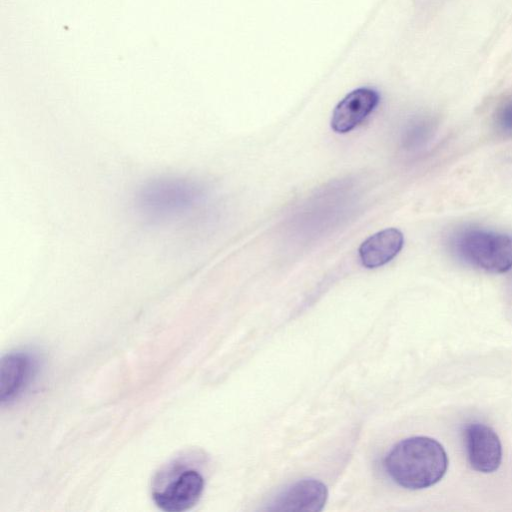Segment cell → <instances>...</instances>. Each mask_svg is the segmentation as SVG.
<instances>
[{
	"label": "cell",
	"mask_w": 512,
	"mask_h": 512,
	"mask_svg": "<svg viewBox=\"0 0 512 512\" xmlns=\"http://www.w3.org/2000/svg\"><path fill=\"white\" fill-rule=\"evenodd\" d=\"M389 477L399 486L418 490L439 482L448 467L443 446L433 438H406L389 451L384 460Z\"/></svg>",
	"instance_id": "cell-1"
},
{
	"label": "cell",
	"mask_w": 512,
	"mask_h": 512,
	"mask_svg": "<svg viewBox=\"0 0 512 512\" xmlns=\"http://www.w3.org/2000/svg\"><path fill=\"white\" fill-rule=\"evenodd\" d=\"M203 198L202 186L187 177L162 176L146 181L136 192L137 212L145 219L162 221L183 215Z\"/></svg>",
	"instance_id": "cell-2"
},
{
	"label": "cell",
	"mask_w": 512,
	"mask_h": 512,
	"mask_svg": "<svg viewBox=\"0 0 512 512\" xmlns=\"http://www.w3.org/2000/svg\"><path fill=\"white\" fill-rule=\"evenodd\" d=\"M457 256L464 262L491 273L512 268V235L482 229H466L453 242Z\"/></svg>",
	"instance_id": "cell-3"
},
{
	"label": "cell",
	"mask_w": 512,
	"mask_h": 512,
	"mask_svg": "<svg viewBox=\"0 0 512 512\" xmlns=\"http://www.w3.org/2000/svg\"><path fill=\"white\" fill-rule=\"evenodd\" d=\"M464 443L470 466L481 473L496 471L502 461V445L497 433L486 424L472 422L464 429Z\"/></svg>",
	"instance_id": "cell-4"
},
{
	"label": "cell",
	"mask_w": 512,
	"mask_h": 512,
	"mask_svg": "<svg viewBox=\"0 0 512 512\" xmlns=\"http://www.w3.org/2000/svg\"><path fill=\"white\" fill-rule=\"evenodd\" d=\"M378 92L360 87L348 93L334 108L331 127L337 133H347L359 126L377 107Z\"/></svg>",
	"instance_id": "cell-5"
},
{
	"label": "cell",
	"mask_w": 512,
	"mask_h": 512,
	"mask_svg": "<svg viewBox=\"0 0 512 512\" xmlns=\"http://www.w3.org/2000/svg\"><path fill=\"white\" fill-rule=\"evenodd\" d=\"M204 490V478L196 470L183 471L164 490L155 491L153 500L163 511L182 512L192 508Z\"/></svg>",
	"instance_id": "cell-6"
},
{
	"label": "cell",
	"mask_w": 512,
	"mask_h": 512,
	"mask_svg": "<svg viewBox=\"0 0 512 512\" xmlns=\"http://www.w3.org/2000/svg\"><path fill=\"white\" fill-rule=\"evenodd\" d=\"M328 497L327 487L315 479H302L283 490L271 503L272 511H321Z\"/></svg>",
	"instance_id": "cell-7"
},
{
	"label": "cell",
	"mask_w": 512,
	"mask_h": 512,
	"mask_svg": "<svg viewBox=\"0 0 512 512\" xmlns=\"http://www.w3.org/2000/svg\"><path fill=\"white\" fill-rule=\"evenodd\" d=\"M403 244L404 236L400 230L396 228L381 230L360 245V262L369 269L381 267L399 254Z\"/></svg>",
	"instance_id": "cell-8"
},
{
	"label": "cell",
	"mask_w": 512,
	"mask_h": 512,
	"mask_svg": "<svg viewBox=\"0 0 512 512\" xmlns=\"http://www.w3.org/2000/svg\"><path fill=\"white\" fill-rule=\"evenodd\" d=\"M32 361L23 352L5 355L0 367V400L8 403L14 400L24 389L32 372Z\"/></svg>",
	"instance_id": "cell-9"
},
{
	"label": "cell",
	"mask_w": 512,
	"mask_h": 512,
	"mask_svg": "<svg viewBox=\"0 0 512 512\" xmlns=\"http://www.w3.org/2000/svg\"><path fill=\"white\" fill-rule=\"evenodd\" d=\"M496 126L505 135H512V98L505 101L496 112Z\"/></svg>",
	"instance_id": "cell-10"
}]
</instances>
